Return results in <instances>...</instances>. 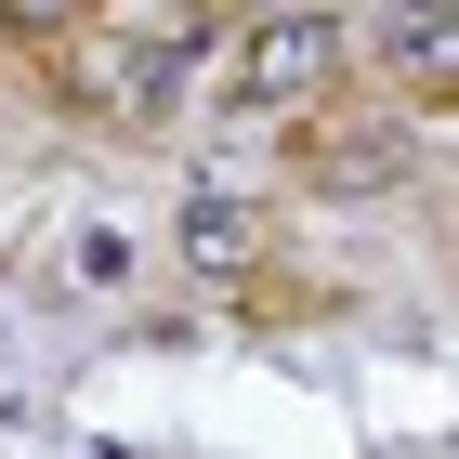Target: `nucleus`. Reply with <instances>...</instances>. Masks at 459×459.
I'll return each mask as SVG.
<instances>
[{"mask_svg":"<svg viewBox=\"0 0 459 459\" xmlns=\"http://www.w3.org/2000/svg\"><path fill=\"white\" fill-rule=\"evenodd\" d=\"M381 66H407V79L446 92V79H459V13H394V27H381Z\"/></svg>","mask_w":459,"mask_h":459,"instance_id":"obj_3","label":"nucleus"},{"mask_svg":"<svg viewBox=\"0 0 459 459\" xmlns=\"http://www.w3.org/2000/svg\"><path fill=\"white\" fill-rule=\"evenodd\" d=\"M328 53H342V27L328 13H276V27L237 39V106H302L328 79Z\"/></svg>","mask_w":459,"mask_h":459,"instance_id":"obj_1","label":"nucleus"},{"mask_svg":"<svg viewBox=\"0 0 459 459\" xmlns=\"http://www.w3.org/2000/svg\"><path fill=\"white\" fill-rule=\"evenodd\" d=\"M249 249H263V223H249V197H223V184H211V197L184 211V263H211V276H237Z\"/></svg>","mask_w":459,"mask_h":459,"instance_id":"obj_2","label":"nucleus"},{"mask_svg":"<svg viewBox=\"0 0 459 459\" xmlns=\"http://www.w3.org/2000/svg\"><path fill=\"white\" fill-rule=\"evenodd\" d=\"M184 53H197V13H171V27L132 53V106H144V118H171V106H184Z\"/></svg>","mask_w":459,"mask_h":459,"instance_id":"obj_4","label":"nucleus"}]
</instances>
